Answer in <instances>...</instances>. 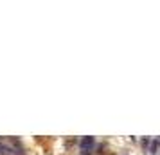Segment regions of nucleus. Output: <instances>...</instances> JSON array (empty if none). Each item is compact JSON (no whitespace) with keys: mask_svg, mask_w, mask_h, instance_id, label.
<instances>
[{"mask_svg":"<svg viewBox=\"0 0 160 155\" xmlns=\"http://www.w3.org/2000/svg\"><path fill=\"white\" fill-rule=\"evenodd\" d=\"M94 146H95V139H94V137H83L81 143H79V150H81V153H90Z\"/></svg>","mask_w":160,"mask_h":155,"instance_id":"1","label":"nucleus"},{"mask_svg":"<svg viewBox=\"0 0 160 155\" xmlns=\"http://www.w3.org/2000/svg\"><path fill=\"white\" fill-rule=\"evenodd\" d=\"M157 148H158V141H157V139H153V141H151V153H153V155L157 153Z\"/></svg>","mask_w":160,"mask_h":155,"instance_id":"2","label":"nucleus"},{"mask_svg":"<svg viewBox=\"0 0 160 155\" xmlns=\"http://www.w3.org/2000/svg\"><path fill=\"white\" fill-rule=\"evenodd\" d=\"M142 144H144V148H148V144H149V139H144V141H142Z\"/></svg>","mask_w":160,"mask_h":155,"instance_id":"3","label":"nucleus"},{"mask_svg":"<svg viewBox=\"0 0 160 155\" xmlns=\"http://www.w3.org/2000/svg\"><path fill=\"white\" fill-rule=\"evenodd\" d=\"M83 155H90V153H83Z\"/></svg>","mask_w":160,"mask_h":155,"instance_id":"4","label":"nucleus"}]
</instances>
